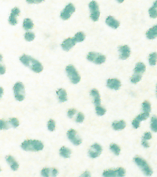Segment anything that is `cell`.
Listing matches in <instances>:
<instances>
[{
  "instance_id": "cell-20",
  "label": "cell",
  "mask_w": 157,
  "mask_h": 177,
  "mask_svg": "<svg viewBox=\"0 0 157 177\" xmlns=\"http://www.w3.org/2000/svg\"><path fill=\"white\" fill-rule=\"evenodd\" d=\"M146 66L143 62H138L136 64V65L134 68V73L138 74V75H143L144 72L145 71Z\"/></svg>"
},
{
  "instance_id": "cell-43",
  "label": "cell",
  "mask_w": 157,
  "mask_h": 177,
  "mask_svg": "<svg viewBox=\"0 0 157 177\" xmlns=\"http://www.w3.org/2000/svg\"><path fill=\"white\" fill-rule=\"evenodd\" d=\"M44 0H26L29 4H39L42 3Z\"/></svg>"
},
{
  "instance_id": "cell-7",
  "label": "cell",
  "mask_w": 157,
  "mask_h": 177,
  "mask_svg": "<svg viewBox=\"0 0 157 177\" xmlns=\"http://www.w3.org/2000/svg\"><path fill=\"white\" fill-rule=\"evenodd\" d=\"M89 7L91 12V19L92 21L97 22L99 19L100 15H101L98 3L96 1H91L89 4Z\"/></svg>"
},
{
  "instance_id": "cell-35",
  "label": "cell",
  "mask_w": 157,
  "mask_h": 177,
  "mask_svg": "<svg viewBox=\"0 0 157 177\" xmlns=\"http://www.w3.org/2000/svg\"><path fill=\"white\" fill-rule=\"evenodd\" d=\"M41 174L43 177H49L51 176V169L49 168H43L41 171Z\"/></svg>"
},
{
  "instance_id": "cell-30",
  "label": "cell",
  "mask_w": 157,
  "mask_h": 177,
  "mask_svg": "<svg viewBox=\"0 0 157 177\" xmlns=\"http://www.w3.org/2000/svg\"><path fill=\"white\" fill-rule=\"evenodd\" d=\"M151 129L154 132H157V117L153 116L151 119Z\"/></svg>"
},
{
  "instance_id": "cell-21",
  "label": "cell",
  "mask_w": 157,
  "mask_h": 177,
  "mask_svg": "<svg viewBox=\"0 0 157 177\" xmlns=\"http://www.w3.org/2000/svg\"><path fill=\"white\" fill-rule=\"evenodd\" d=\"M126 127V123L124 121H115L112 123V128L115 130H123Z\"/></svg>"
},
{
  "instance_id": "cell-3",
  "label": "cell",
  "mask_w": 157,
  "mask_h": 177,
  "mask_svg": "<svg viewBox=\"0 0 157 177\" xmlns=\"http://www.w3.org/2000/svg\"><path fill=\"white\" fill-rule=\"evenodd\" d=\"M134 162H135L136 165L139 168H141L145 175H146L147 176H150L152 174V169L150 168V166L148 165V163H147L146 161L144 160L143 158H141V157L136 156L134 158Z\"/></svg>"
},
{
  "instance_id": "cell-34",
  "label": "cell",
  "mask_w": 157,
  "mask_h": 177,
  "mask_svg": "<svg viewBox=\"0 0 157 177\" xmlns=\"http://www.w3.org/2000/svg\"><path fill=\"white\" fill-rule=\"evenodd\" d=\"M149 116V113H146V112H143V113L139 114V115L136 117V119L139 121L140 122L143 121H145L147 118H148Z\"/></svg>"
},
{
  "instance_id": "cell-22",
  "label": "cell",
  "mask_w": 157,
  "mask_h": 177,
  "mask_svg": "<svg viewBox=\"0 0 157 177\" xmlns=\"http://www.w3.org/2000/svg\"><path fill=\"white\" fill-rule=\"evenodd\" d=\"M57 95H58L59 100L61 103H64L67 100V91L64 89H60L56 91Z\"/></svg>"
},
{
  "instance_id": "cell-26",
  "label": "cell",
  "mask_w": 157,
  "mask_h": 177,
  "mask_svg": "<svg viewBox=\"0 0 157 177\" xmlns=\"http://www.w3.org/2000/svg\"><path fill=\"white\" fill-rule=\"evenodd\" d=\"M149 64L152 66L156 65L157 63V53L156 52L152 53L149 56Z\"/></svg>"
},
{
  "instance_id": "cell-18",
  "label": "cell",
  "mask_w": 157,
  "mask_h": 177,
  "mask_svg": "<svg viewBox=\"0 0 157 177\" xmlns=\"http://www.w3.org/2000/svg\"><path fill=\"white\" fill-rule=\"evenodd\" d=\"M91 96L94 98V103L96 106H101V95H100L98 91L96 89H93L90 91Z\"/></svg>"
},
{
  "instance_id": "cell-8",
  "label": "cell",
  "mask_w": 157,
  "mask_h": 177,
  "mask_svg": "<svg viewBox=\"0 0 157 177\" xmlns=\"http://www.w3.org/2000/svg\"><path fill=\"white\" fill-rule=\"evenodd\" d=\"M125 175V170L123 168H118L116 169H108L103 173V177H123Z\"/></svg>"
},
{
  "instance_id": "cell-1",
  "label": "cell",
  "mask_w": 157,
  "mask_h": 177,
  "mask_svg": "<svg viewBox=\"0 0 157 177\" xmlns=\"http://www.w3.org/2000/svg\"><path fill=\"white\" fill-rule=\"evenodd\" d=\"M19 60L24 65L29 67L32 71L36 72V73H41L43 71L42 64L37 60L31 58V57L26 56V55H23Z\"/></svg>"
},
{
  "instance_id": "cell-49",
  "label": "cell",
  "mask_w": 157,
  "mask_h": 177,
  "mask_svg": "<svg viewBox=\"0 0 157 177\" xmlns=\"http://www.w3.org/2000/svg\"><path fill=\"white\" fill-rule=\"evenodd\" d=\"M117 1H118L119 3H123V2L125 1V0H117Z\"/></svg>"
},
{
  "instance_id": "cell-25",
  "label": "cell",
  "mask_w": 157,
  "mask_h": 177,
  "mask_svg": "<svg viewBox=\"0 0 157 177\" xmlns=\"http://www.w3.org/2000/svg\"><path fill=\"white\" fill-rule=\"evenodd\" d=\"M149 14L152 18L154 19L157 17V0L154 2L153 6L149 9Z\"/></svg>"
},
{
  "instance_id": "cell-47",
  "label": "cell",
  "mask_w": 157,
  "mask_h": 177,
  "mask_svg": "<svg viewBox=\"0 0 157 177\" xmlns=\"http://www.w3.org/2000/svg\"><path fill=\"white\" fill-rule=\"evenodd\" d=\"M0 71H1V75H4L5 72H6V69H5V67L3 66L2 64H1V66H0Z\"/></svg>"
},
{
  "instance_id": "cell-42",
  "label": "cell",
  "mask_w": 157,
  "mask_h": 177,
  "mask_svg": "<svg viewBox=\"0 0 157 177\" xmlns=\"http://www.w3.org/2000/svg\"><path fill=\"white\" fill-rule=\"evenodd\" d=\"M140 123H141L140 121H138L136 118H135L132 121V125L135 129H138L139 127H140Z\"/></svg>"
},
{
  "instance_id": "cell-32",
  "label": "cell",
  "mask_w": 157,
  "mask_h": 177,
  "mask_svg": "<svg viewBox=\"0 0 157 177\" xmlns=\"http://www.w3.org/2000/svg\"><path fill=\"white\" fill-rule=\"evenodd\" d=\"M141 78H142L141 75H138V74L134 73L132 77L131 78V82L133 84H136V83H138V82H140Z\"/></svg>"
},
{
  "instance_id": "cell-41",
  "label": "cell",
  "mask_w": 157,
  "mask_h": 177,
  "mask_svg": "<svg viewBox=\"0 0 157 177\" xmlns=\"http://www.w3.org/2000/svg\"><path fill=\"white\" fill-rule=\"evenodd\" d=\"M152 134L150 132H145V134H144V136L143 137V140H145V141H149L152 138Z\"/></svg>"
},
{
  "instance_id": "cell-14",
  "label": "cell",
  "mask_w": 157,
  "mask_h": 177,
  "mask_svg": "<svg viewBox=\"0 0 157 177\" xmlns=\"http://www.w3.org/2000/svg\"><path fill=\"white\" fill-rule=\"evenodd\" d=\"M120 52V58L121 60H127L130 56L131 51L128 45H123L119 47Z\"/></svg>"
},
{
  "instance_id": "cell-5",
  "label": "cell",
  "mask_w": 157,
  "mask_h": 177,
  "mask_svg": "<svg viewBox=\"0 0 157 177\" xmlns=\"http://www.w3.org/2000/svg\"><path fill=\"white\" fill-rule=\"evenodd\" d=\"M13 91L15 97L17 100H24L25 98V87L23 83L18 82V83L15 84L13 87Z\"/></svg>"
},
{
  "instance_id": "cell-23",
  "label": "cell",
  "mask_w": 157,
  "mask_h": 177,
  "mask_svg": "<svg viewBox=\"0 0 157 177\" xmlns=\"http://www.w3.org/2000/svg\"><path fill=\"white\" fill-rule=\"evenodd\" d=\"M23 27L26 31L33 29L34 27V24L33 21L29 18H26L23 22Z\"/></svg>"
},
{
  "instance_id": "cell-45",
  "label": "cell",
  "mask_w": 157,
  "mask_h": 177,
  "mask_svg": "<svg viewBox=\"0 0 157 177\" xmlns=\"http://www.w3.org/2000/svg\"><path fill=\"white\" fill-rule=\"evenodd\" d=\"M142 145H143V146L144 147V148H148L149 147V145L148 143V141H145V140L142 141Z\"/></svg>"
},
{
  "instance_id": "cell-15",
  "label": "cell",
  "mask_w": 157,
  "mask_h": 177,
  "mask_svg": "<svg viewBox=\"0 0 157 177\" xmlns=\"http://www.w3.org/2000/svg\"><path fill=\"white\" fill-rule=\"evenodd\" d=\"M19 13H20V11H19V9L18 8H17V7L12 9L9 21V23L12 25V26H15V25H16L17 24V17L19 16Z\"/></svg>"
},
{
  "instance_id": "cell-48",
  "label": "cell",
  "mask_w": 157,
  "mask_h": 177,
  "mask_svg": "<svg viewBox=\"0 0 157 177\" xmlns=\"http://www.w3.org/2000/svg\"><path fill=\"white\" fill-rule=\"evenodd\" d=\"M3 93H4L3 88H2V87H1V98L2 97V96H3Z\"/></svg>"
},
{
  "instance_id": "cell-24",
  "label": "cell",
  "mask_w": 157,
  "mask_h": 177,
  "mask_svg": "<svg viewBox=\"0 0 157 177\" xmlns=\"http://www.w3.org/2000/svg\"><path fill=\"white\" fill-rule=\"evenodd\" d=\"M71 154V151L70 149H69L67 147H62L60 149V154L61 156L64 157V158H69Z\"/></svg>"
},
{
  "instance_id": "cell-19",
  "label": "cell",
  "mask_w": 157,
  "mask_h": 177,
  "mask_svg": "<svg viewBox=\"0 0 157 177\" xmlns=\"http://www.w3.org/2000/svg\"><path fill=\"white\" fill-rule=\"evenodd\" d=\"M146 36L149 39H154L157 37V25L152 27L147 31Z\"/></svg>"
},
{
  "instance_id": "cell-6",
  "label": "cell",
  "mask_w": 157,
  "mask_h": 177,
  "mask_svg": "<svg viewBox=\"0 0 157 177\" xmlns=\"http://www.w3.org/2000/svg\"><path fill=\"white\" fill-rule=\"evenodd\" d=\"M87 60L90 62H94L96 64H102L106 61V57L101 53L89 52L87 55Z\"/></svg>"
},
{
  "instance_id": "cell-2",
  "label": "cell",
  "mask_w": 157,
  "mask_h": 177,
  "mask_svg": "<svg viewBox=\"0 0 157 177\" xmlns=\"http://www.w3.org/2000/svg\"><path fill=\"white\" fill-rule=\"evenodd\" d=\"M21 147L25 151H39L43 149L44 145L39 141L26 140L22 143Z\"/></svg>"
},
{
  "instance_id": "cell-36",
  "label": "cell",
  "mask_w": 157,
  "mask_h": 177,
  "mask_svg": "<svg viewBox=\"0 0 157 177\" xmlns=\"http://www.w3.org/2000/svg\"><path fill=\"white\" fill-rule=\"evenodd\" d=\"M48 129L50 131H53L56 129V123L53 120H49L48 122Z\"/></svg>"
},
{
  "instance_id": "cell-10",
  "label": "cell",
  "mask_w": 157,
  "mask_h": 177,
  "mask_svg": "<svg viewBox=\"0 0 157 177\" xmlns=\"http://www.w3.org/2000/svg\"><path fill=\"white\" fill-rule=\"evenodd\" d=\"M103 151V148H102L101 145H100L98 143L94 144L91 145V148L89 150V156L92 158H96L101 155Z\"/></svg>"
},
{
  "instance_id": "cell-11",
  "label": "cell",
  "mask_w": 157,
  "mask_h": 177,
  "mask_svg": "<svg viewBox=\"0 0 157 177\" xmlns=\"http://www.w3.org/2000/svg\"><path fill=\"white\" fill-rule=\"evenodd\" d=\"M67 136L69 141L75 145H79L82 143V139L77 135V132L73 129L67 131Z\"/></svg>"
},
{
  "instance_id": "cell-40",
  "label": "cell",
  "mask_w": 157,
  "mask_h": 177,
  "mask_svg": "<svg viewBox=\"0 0 157 177\" xmlns=\"http://www.w3.org/2000/svg\"><path fill=\"white\" fill-rule=\"evenodd\" d=\"M76 110L75 109H69L68 112H67V115H68L69 118H73V116L76 114Z\"/></svg>"
},
{
  "instance_id": "cell-33",
  "label": "cell",
  "mask_w": 157,
  "mask_h": 177,
  "mask_svg": "<svg viewBox=\"0 0 157 177\" xmlns=\"http://www.w3.org/2000/svg\"><path fill=\"white\" fill-rule=\"evenodd\" d=\"M96 112L98 116H103L106 113V109L103 108L101 105L96 107Z\"/></svg>"
},
{
  "instance_id": "cell-37",
  "label": "cell",
  "mask_w": 157,
  "mask_h": 177,
  "mask_svg": "<svg viewBox=\"0 0 157 177\" xmlns=\"http://www.w3.org/2000/svg\"><path fill=\"white\" fill-rule=\"evenodd\" d=\"M9 123L15 128H17V127L19 125V122L18 121V119L16 118H11L9 120Z\"/></svg>"
},
{
  "instance_id": "cell-16",
  "label": "cell",
  "mask_w": 157,
  "mask_h": 177,
  "mask_svg": "<svg viewBox=\"0 0 157 177\" xmlns=\"http://www.w3.org/2000/svg\"><path fill=\"white\" fill-rule=\"evenodd\" d=\"M6 160L7 161V163L9 164L10 167H11V168L12 169V170L17 171V169H18L19 164L15 161V159L11 155L6 156Z\"/></svg>"
},
{
  "instance_id": "cell-31",
  "label": "cell",
  "mask_w": 157,
  "mask_h": 177,
  "mask_svg": "<svg viewBox=\"0 0 157 177\" xmlns=\"http://www.w3.org/2000/svg\"><path fill=\"white\" fill-rule=\"evenodd\" d=\"M35 37H36V36H35V34L33 33H32V32H27V33H26V34L24 35L25 39L28 42H31L34 40Z\"/></svg>"
},
{
  "instance_id": "cell-9",
  "label": "cell",
  "mask_w": 157,
  "mask_h": 177,
  "mask_svg": "<svg viewBox=\"0 0 157 177\" xmlns=\"http://www.w3.org/2000/svg\"><path fill=\"white\" fill-rule=\"evenodd\" d=\"M76 11V8L73 6V4L71 3L67 5L65 8L60 13V17L63 20H67L71 17L72 14Z\"/></svg>"
},
{
  "instance_id": "cell-38",
  "label": "cell",
  "mask_w": 157,
  "mask_h": 177,
  "mask_svg": "<svg viewBox=\"0 0 157 177\" xmlns=\"http://www.w3.org/2000/svg\"><path fill=\"white\" fill-rule=\"evenodd\" d=\"M84 115L83 113L80 112V113L78 114V115H77L76 122L78 123H82L84 121Z\"/></svg>"
},
{
  "instance_id": "cell-28",
  "label": "cell",
  "mask_w": 157,
  "mask_h": 177,
  "mask_svg": "<svg viewBox=\"0 0 157 177\" xmlns=\"http://www.w3.org/2000/svg\"><path fill=\"white\" fill-rule=\"evenodd\" d=\"M109 148H110L111 151L113 152L115 155H119V154L121 152V148L120 147H119L118 145L116 144H114V143H112L110 145V147H109Z\"/></svg>"
},
{
  "instance_id": "cell-4",
  "label": "cell",
  "mask_w": 157,
  "mask_h": 177,
  "mask_svg": "<svg viewBox=\"0 0 157 177\" xmlns=\"http://www.w3.org/2000/svg\"><path fill=\"white\" fill-rule=\"evenodd\" d=\"M66 72L71 82L73 84H78L80 81V76L73 65H68L66 67Z\"/></svg>"
},
{
  "instance_id": "cell-44",
  "label": "cell",
  "mask_w": 157,
  "mask_h": 177,
  "mask_svg": "<svg viewBox=\"0 0 157 177\" xmlns=\"http://www.w3.org/2000/svg\"><path fill=\"white\" fill-rule=\"evenodd\" d=\"M58 174V171L56 168H53L51 169V176L56 177Z\"/></svg>"
},
{
  "instance_id": "cell-17",
  "label": "cell",
  "mask_w": 157,
  "mask_h": 177,
  "mask_svg": "<svg viewBox=\"0 0 157 177\" xmlns=\"http://www.w3.org/2000/svg\"><path fill=\"white\" fill-rule=\"evenodd\" d=\"M106 24L111 28L116 29L120 26V22L112 16H109L106 19Z\"/></svg>"
},
{
  "instance_id": "cell-50",
  "label": "cell",
  "mask_w": 157,
  "mask_h": 177,
  "mask_svg": "<svg viewBox=\"0 0 157 177\" xmlns=\"http://www.w3.org/2000/svg\"><path fill=\"white\" fill-rule=\"evenodd\" d=\"M156 94H157V85H156Z\"/></svg>"
},
{
  "instance_id": "cell-39",
  "label": "cell",
  "mask_w": 157,
  "mask_h": 177,
  "mask_svg": "<svg viewBox=\"0 0 157 177\" xmlns=\"http://www.w3.org/2000/svg\"><path fill=\"white\" fill-rule=\"evenodd\" d=\"M0 129H9V124L7 122H6L4 120H1L0 121Z\"/></svg>"
},
{
  "instance_id": "cell-46",
  "label": "cell",
  "mask_w": 157,
  "mask_h": 177,
  "mask_svg": "<svg viewBox=\"0 0 157 177\" xmlns=\"http://www.w3.org/2000/svg\"><path fill=\"white\" fill-rule=\"evenodd\" d=\"M80 177H91V174L90 173H89V172L86 171V172H84L83 174H82V176Z\"/></svg>"
},
{
  "instance_id": "cell-27",
  "label": "cell",
  "mask_w": 157,
  "mask_h": 177,
  "mask_svg": "<svg viewBox=\"0 0 157 177\" xmlns=\"http://www.w3.org/2000/svg\"><path fill=\"white\" fill-rule=\"evenodd\" d=\"M85 34L83 32H78L76 35H75L74 38L76 39V42H83L85 39Z\"/></svg>"
},
{
  "instance_id": "cell-12",
  "label": "cell",
  "mask_w": 157,
  "mask_h": 177,
  "mask_svg": "<svg viewBox=\"0 0 157 177\" xmlns=\"http://www.w3.org/2000/svg\"><path fill=\"white\" fill-rule=\"evenodd\" d=\"M77 43L74 37H68L66 39H64L62 43V48L64 51H69L76 45Z\"/></svg>"
},
{
  "instance_id": "cell-29",
  "label": "cell",
  "mask_w": 157,
  "mask_h": 177,
  "mask_svg": "<svg viewBox=\"0 0 157 177\" xmlns=\"http://www.w3.org/2000/svg\"><path fill=\"white\" fill-rule=\"evenodd\" d=\"M143 107V112H146V113H150L151 111V104L149 101L145 100L143 103L142 104Z\"/></svg>"
},
{
  "instance_id": "cell-13",
  "label": "cell",
  "mask_w": 157,
  "mask_h": 177,
  "mask_svg": "<svg viewBox=\"0 0 157 177\" xmlns=\"http://www.w3.org/2000/svg\"><path fill=\"white\" fill-rule=\"evenodd\" d=\"M107 86L113 90H118L121 86V83L118 79L110 78L108 79V82H107Z\"/></svg>"
}]
</instances>
